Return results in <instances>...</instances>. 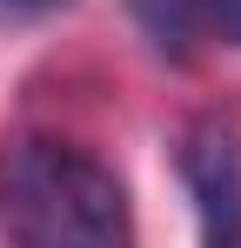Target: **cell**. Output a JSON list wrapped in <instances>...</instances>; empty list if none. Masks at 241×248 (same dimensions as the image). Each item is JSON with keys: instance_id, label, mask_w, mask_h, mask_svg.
<instances>
[{"instance_id": "cell-2", "label": "cell", "mask_w": 241, "mask_h": 248, "mask_svg": "<svg viewBox=\"0 0 241 248\" xmlns=\"http://www.w3.org/2000/svg\"><path fill=\"white\" fill-rule=\"evenodd\" d=\"M181 181L195 195L201 248H241V127L195 121L181 134Z\"/></svg>"}, {"instance_id": "cell-4", "label": "cell", "mask_w": 241, "mask_h": 248, "mask_svg": "<svg viewBox=\"0 0 241 248\" xmlns=\"http://www.w3.org/2000/svg\"><path fill=\"white\" fill-rule=\"evenodd\" d=\"M47 7H67V0H0V14H47Z\"/></svg>"}, {"instance_id": "cell-1", "label": "cell", "mask_w": 241, "mask_h": 248, "mask_svg": "<svg viewBox=\"0 0 241 248\" xmlns=\"http://www.w3.org/2000/svg\"><path fill=\"white\" fill-rule=\"evenodd\" d=\"M0 228L14 248H134L120 174L54 134L0 155Z\"/></svg>"}, {"instance_id": "cell-3", "label": "cell", "mask_w": 241, "mask_h": 248, "mask_svg": "<svg viewBox=\"0 0 241 248\" xmlns=\"http://www.w3.org/2000/svg\"><path fill=\"white\" fill-rule=\"evenodd\" d=\"M127 14L161 54L241 47V0H127Z\"/></svg>"}]
</instances>
